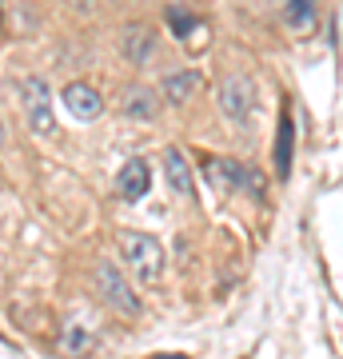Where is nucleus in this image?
<instances>
[{
  "mask_svg": "<svg viewBox=\"0 0 343 359\" xmlns=\"http://www.w3.org/2000/svg\"><path fill=\"white\" fill-rule=\"evenodd\" d=\"M60 347L68 351V355H88L92 339H88V332H84V327L68 323V327H64V335H60Z\"/></svg>",
  "mask_w": 343,
  "mask_h": 359,
  "instance_id": "ddd939ff",
  "label": "nucleus"
},
{
  "mask_svg": "<svg viewBox=\"0 0 343 359\" xmlns=\"http://www.w3.org/2000/svg\"><path fill=\"white\" fill-rule=\"evenodd\" d=\"M148 188H152V168H148V160H140V156L128 160L120 168V176H116V196L120 200H144Z\"/></svg>",
  "mask_w": 343,
  "mask_h": 359,
  "instance_id": "6e6552de",
  "label": "nucleus"
},
{
  "mask_svg": "<svg viewBox=\"0 0 343 359\" xmlns=\"http://www.w3.org/2000/svg\"><path fill=\"white\" fill-rule=\"evenodd\" d=\"M20 104H25L28 128L40 136L56 132V112H52V88L44 84V76H25L20 80Z\"/></svg>",
  "mask_w": 343,
  "mask_h": 359,
  "instance_id": "39448f33",
  "label": "nucleus"
},
{
  "mask_svg": "<svg viewBox=\"0 0 343 359\" xmlns=\"http://www.w3.org/2000/svg\"><path fill=\"white\" fill-rule=\"evenodd\" d=\"M92 287L100 295L104 304L120 316H140V295L136 287L128 283V276L116 268L112 259H96V268H92Z\"/></svg>",
  "mask_w": 343,
  "mask_h": 359,
  "instance_id": "f03ea898",
  "label": "nucleus"
},
{
  "mask_svg": "<svg viewBox=\"0 0 343 359\" xmlns=\"http://www.w3.org/2000/svg\"><path fill=\"white\" fill-rule=\"evenodd\" d=\"M200 88H203L200 72H168V76L160 80V96H164L168 104H188Z\"/></svg>",
  "mask_w": 343,
  "mask_h": 359,
  "instance_id": "9b49d317",
  "label": "nucleus"
},
{
  "mask_svg": "<svg viewBox=\"0 0 343 359\" xmlns=\"http://www.w3.org/2000/svg\"><path fill=\"white\" fill-rule=\"evenodd\" d=\"M283 16H288V28L307 32V28H316V0H288Z\"/></svg>",
  "mask_w": 343,
  "mask_h": 359,
  "instance_id": "f8f14e48",
  "label": "nucleus"
},
{
  "mask_svg": "<svg viewBox=\"0 0 343 359\" xmlns=\"http://www.w3.org/2000/svg\"><path fill=\"white\" fill-rule=\"evenodd\" d=\"M164 180H168V188L180 196V200H196V176H191V164H188V156L180 152V148H168L164 152Z\"/></svg>",
  "mask_w": 343,
  "mask_h": 359,
  "instance_id": "0eeeda50",
  "label": "nucleus"
},
{
  "mask_svg": "<svg viewBox=\"0 0 343 359\" xmlns=\"http://www.w3.org/2000/svg\"><path fill=\"white\" fill-rule=\"evenodd\" d=\"M60 104L76 116V120H96V116L104 112V96L92 88V84H84V80H72V84L60 92Z\"/></svg>",
  "mask_w": 343,
  "mask_h": 359,
  "instance_id": "423d86ee",
  "label": "nucleus"
},
{
  "mask_svg": "<svg viewBox=\"0 0 343 359\" xmlns=\"http://www.w3.org/2000/svg\"><path fill=\"white\" fill-rule=\"evenodd\" d=\"M203 180L212 184V188H220V192H252L255 200H260V188H264V180H260V172H252L248 164H240V160H231V156H212V160H203Z\"/></svg>",
  "mask_w": 343,
  "mask_h": 359,
  "instance_id": "20e7f679",
  "label": "nucleus"
},
{
  "mask_svg": "<svg viewBox=\"0 0 343 359\" xmlns=\"http://www.w3.org/2000/svg\"><path fill=\"white\" fill-rule=\"evenodd\" d=\"M116 252H120L128 276L136 283H160V276H164V244L156 236H148V231H120L116 236Z\"/></svg>",
  "mask_w": 343,
  "mask_h": 359,
  "instance_id": "f257e3e1",
  "label": "nucleus"
},
{
  "mask_svg": "<svg viewBox=\"0 0 343 359\" xmlns=\"http://www.w3.org/2000/svg\"><path fill=\"white\" fill-rule=\"evenodd\" d=\"M216 104H220V116L231 128H248L255 116V84L243 72H228L216 84Z\"/></svg>",
  "mask_w": 343,
  "mask_h": 359,
  "instance_id": "7ed1b4c3",
  "label": "nucleus"
},
{
  "mask_svg": "<svg viewBox=\"0 0 343 359\" xmlns=\"http://www.w3.org/2000/svg\"><path fill=\"white\" fill-rule=\"evenodd\" d=\"M288 164H292V120L283 116L280 120V144H276V168H280V176H288Z\"/></svg>",
  "mask_w": 343,
  "mask_h": 359,
  "instance_id": "4468645a",
  "label": "nucleus"
},
{
  "mask_svg": "<svg viewBox=\"0 0 343 359\" xmlns=\"http://www.w3.org/2000/svg\"><path fill=\"white\" fill-rule=\"evenodd\" d=\"M120 52H124V60L128 65H148L156 56V32L148 25H128L124 28V36H120Z\"/></svg>",
  "mask_w": 343,
  "mask_h": 359,
  "instance_id": "1a4fd4ad",
  "label": "nucleus"
},
{
  "mask_svg": "<svg viewBox=\"0 0 343 359\" xmlns=\"http://www.w3.org/2000/svg\"><path fill=\"white\" fill-rule=\"evenodd\" d=\"M72 4H80V8H88V4H96V0H72Z\"/></svg>",
  "mask_w": 343,
  "mask_h": 359,
  "instance_id": "2eb2a0df",
  "label": "nucleus"
},
{
  "mask_svg": "<svg viewBox=\"0 0 343 359\" xmlns=\"http://www.w3.org/2000/svg\"><path fill=\"white\" fill-rule=\"evenodd\" d=\"M0 136H4V124H0Z\"/></svg>",
  "mask_w": 343,
  "mask_h": 359,
  "instance_id": "dca6fc26",
  "label": "nucleus"
},
{
  "mask_svg": "<svg viewBox=\"0 0 343 359\" xmlns=\"http://www.w3.org/2000/svg\"><path fill=\"white\" fill-rule=\"evenodd\" d=\"M120 112H124L128 120L148 124V120L160 116V96H156L152 88H144V84H132V88H124V96H120Z\"/></svg>",
  "mask_w": 343,
  "mask_h": 359,
  "instance_id": "9d476101",
  "label": "nucleus"
}]
</instances>
